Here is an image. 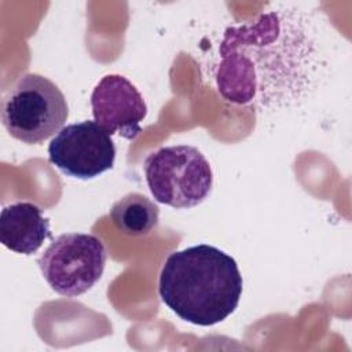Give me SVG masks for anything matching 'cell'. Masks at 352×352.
Segmentation results:
<instances>
[{"label":"cell","instance_id":"cell-1","mask_svg":"<svg viewBox=\"0 0 352 352\" xmlns=\"http://www.w3.org/2000/svg\"><path fill=\"white\" fill-rule=\"evenodd\" d=\"M318 66V45L302 16L271 10L250 23L226 29L214 81L227 102L274 109L301 99Z\"/></svg>","mask_w":352,"mask_h":352},{"label":"cell","instance_id":"cell-2","mask_svg":"<svg viewBox=\"0 0 352 352\" xmlns=\"http://www.w3.org/2000/svg\"><path fill=\"white\" fill-rule=\"evenodd\" d=\"M242 289L234 257L206 243L170 253L158 282L162 302L180 319L198 326L227 319L236 309Z\"/></svg>","mask_w":352,"mask_h":352},{"label":"cell","instance_id":"cell-3","mask_svg":"<svg viewBox=\"0 0 352 352\" xmlns=\"http://www.w3.org/2000/svg\"><path fill=\"white\" fill-rule=\"evenodd\" d=\"M69 107L62 91L47 77L26 73L4 94L1 122L26 144H40L63 128Z\"/></svg>","mask_w":352,"mask_h":352},{"label":"cell","instance_id":"cell-4","mask_svg":"<svg viewBox=\"0 0 352 352\" xmlns=\"http://www.w3.org/2000/svg\"><path fill=\"white\" fill-rule=\"evenodd\" d=\"M146 182L160 204L186 209L199 205L213 186L212 168L194 146H165L144 160Z\"/></svg>","mask_w":352,"mask_h":352},{"label":"cell","instance_id":"cell-5","mask_svg":"<svg viewBox=\"0 0 352 352\" xmlns=\"http://www.w3.org/2000/svg\"><path fill=\"white\" fill-rule=\"evenodd\" d=\"M107 260L103 242L84 232L58 235L37 260L47 283L60 296L77 297L102 276Z\"/></svg>","mask_w":352,"mask_h":352},{"label":"cell","instance_id":"cell-6","mask_svg":"<svg viewBox=\"0 0 352 352\" xmlns=\"http://www.w3.org/2000/svg\"><path fill=\"white\" fill-rule=\"evenodd\" d=\"M48 158L66 176L88 180L113 168L116 146L98 122L85 120L69 124L55 135Z\"/></svg>","mask_w":352,"mask_h":352},{"label":"cell","instance_id":"cell-7","mask_svg":"<svg viewBox=\"0 0 352 352\" xmlns=\"http://www.w3.org/2000/svg\"><path fill=\"white\" fill-rule=\"evenodd\" d=\"M91 107L95 122L109 135L133 140L147 116V104L138 88L121 74L104 76L94 88Z\"/></svg>","mask_w":352,"mask_h":352},{"label":"cell","instance_id":"cell-8","mask_svg":"<svg viewBox=\"0 0 352 352\" xmlns=\"http://www.w3.org/2000/svg\"><path fill=\"white\" fill-rule=\"evenodd\" d=\"M51 238L50 220L32 202H16L1 209L0 242L10 250L30 256Z\"/></svg>","mask_w":352,"mask_h":352},{"label":"cell","instance_id":"cell-9","mask_svg":"<svg viewBox=\"0 0 352 352\" xmlns=\"http://www.w3.org/2000/svg\"><path fill=\"white\" fill-rule=\"evenodd\" d=\"M110 219L122 234L140 236L148 234L158 224L160 208L146 195L129 192L114 202Z\"/></svg>","mask_w":352,"mask_h":352}]
</instances>
